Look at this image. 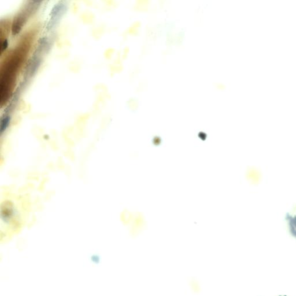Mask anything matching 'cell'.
Instances as JSON below:
<instances>
[{
    "mask_svg": "<svg viewBox=\"0 0 296 296\" xmlns=\"http://www.w3.org/2000/svg\"><path fill=\"white\" fill-rule=\"evenodd\" d=\"M27 195L5 189L1 194V242L7 241L25 225L30 211Z\"/></svg>",
    "mask_w": 296,
    "mask_h": 296,
    "instance_id": "obj_1",
    "label": "cell"
},
{
    "mask_svg": "<svg viewBox=\"0 0 296 296\" xmlns=\"http://www.w3.org/2000/svg\"><path fill=\"white\" fill-rule=\"evenodd\" d=\"M151 3V0H138V9L140 11H148Z\"/></svg>",
    "mask_w": 296,
    "mask_h": 296,
    "instance_id": "obj_2",
    "label": "cell"
},
{
    "mask_svg": "<svg viewBox=\"0 0 296 296\" xmlns=\"http://www.w3.org/2000/svg\"><path fill=\"white\" fill-rule=\"evenodd\" d=\"M161 142V140L159 137H154V138L153 140V144L156 145V146H158V145H160Z\"/></svg>",
    "mask_w": 296,
    "mask_h": 296,
    "instance_id": "obj_3",
    "label": "cell"
}]
</instances>
